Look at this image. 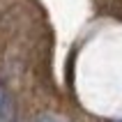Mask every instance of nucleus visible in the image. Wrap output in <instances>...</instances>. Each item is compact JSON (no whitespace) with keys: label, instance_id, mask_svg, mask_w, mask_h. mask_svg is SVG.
Here are the masks:
<instances>
[{"label":"nucleus","instance_id":"1","mask_svg":"<svg viewBox=\"0 0 122 122\" xmlns=\"http://www.w3.org/2000/svg\"><path fill=\"white\" fill-rule=\"evenodd\" d=\"M9 115H12V102H9L7 90L0 85V122H7Z\"/></svg>","mask_w":122,"mask_h":122},{"label":"nucleus","instance_id":"2","mask_svg":"<svg viewBox=\"0 0 122 122\" xmlns=\"http://www.w3.org/2000/svg\"><path fill=\"white\" fill-rule=\"evenodd\" d=\"M37 122H65V120H60V117H55V115H41Z\"/></svg>","mask_w":122,"mask_h":122}]
</instances>
